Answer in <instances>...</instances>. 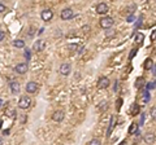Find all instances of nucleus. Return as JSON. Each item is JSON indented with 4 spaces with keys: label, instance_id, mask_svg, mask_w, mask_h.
I'll return each instance as SVG.
<instances>
[{
    "label": "nucleus",
    "instance_id": "f257e3e1",
    "mask_svg": "<svg viewBox=\"0 0 156 145\" xmlns=\"http://www.w3.org/2000/svg\"><path fill=\"white\" fill-rule=\"evenodd\" d=\"M114 23V20L112 17H103L102 20L99 21V26L102 29H111Z\"/></svg>",
    "mask_w": 156,
    "mask_h": 145
},
{
    "label": "nucleus",
    "instance_id": "f03ea898",
    "mask_svg": "<svg viewBox=\"0 0 156 145\" xmlns=\"http://www.w3.org/2000/svg\"><path fill=\"white\" fill-rule=\"evenodd\" d=\"M31 105V98L29 96H21L20 101H18V108L20 109H27Z\"/></svg>",
    "mask_w": 156,
    "mask_h": 145
},
{
    "label": "nucleus",
    "instance_id": "7ed1b4c3",
    "mask_svg": "<svg viewBox=\"0 0 156 145\" xmlns=\"http://www.w3.org/2000/svg\"><path fill=\"white\" fill-rule=\"evenodd\" d=\"M40 17H42L43 21L48 22V21L52 20V17H54V12H52L51 9H44V11L42 12V14H40Z\"/></svg>",
    "mask_w": 156,
    "mask_h": 145
},
{
    "label": "nucleus",
    "instance_id": "20e7f679",
    "mask_svg": "<svg viewBox=\"0 0 156 145\" xmlns=\"http://www.w3.org/2000/svg\"><path fill=\"white\" fill-rule=\"evenodd\" d=\"M109 87V79L107 78V76H102V78L99 79V82H98V88L99 89H105Z\"/></svg>",
    "mask_w": 156,
    "mask_h": 145
},
{
    "label": "nucleus",
    "instance_id": "39448f33",
    "mask_svg": "<svg viewBox=\"0 0 156 145\" xmlns=\"http://www.w3.org/2000/svg\"><path fill=\"white\" fill-rule=\"evenodd\" d=\"M73 9H72V8H65V9H64V11H62L61 12V18H62V20H70V18H72V17H73Z\"/></svg>",
    "mask_w": 156,
    "mask_h": 145
},
{
    "label": "nucleus",
    "instance_id": "423d86ee",
    "mask_svg": "<svg viewBox=\"0 0 156 145\" xmlns=\"http://www.w3.org/2000/svg\"><path fill=\"white\" fill-rule=\"evenodd\" d=\"M96 12H98V14H107L108 12H109V7L105 3H100L99 5L96 7Z\"/></svg>",
    "mask_w": 156,
    "mask_h": 145
},
{
    "label": "nucleus",
    "instance_id": "0eeeda50",
    "mask_svg": "<svg viewBox=\"0 0 156 145\" xmlns=\"http://www.w3.org/2000/svg\"><path fill=\"white\" fill-rule=\"evenodd\" d=\"M70 64H68V62H65V64H62L61 66H60V74H62V75H68V74H70Z\"/></svg>",
    "mask_w": 156,
    "mask_h": 145
},
{
    "label": "nucleus",
    "instance_id": "6e6552de",
    "mask_svg": "<svg viewBox=\"0 0 156 145\" xmlns=\"http://www.w3.org/2000/svg\"><path fill=\"white\" fill-rule=\"evenodd\" d=\"M37 89H38V84L35 82H29L26 84V92L27 93H34L37 92Z\"/></svg>",
    "mask_w": 156,
    "mask_h": 145
},
{
    "label": "nucleus",
    "instance_id": "1a4fd4ad",
    "mask_svg": "<svg viewBox=\"0 0 156 145\" xmlns=\"http://www.w3.org/2000/svg\"><path fill=\"white\" fill-rule=\"evenodd\" d=\"M64 118H65V114H64V112H61V110H56V112L52 114V119H54L55 122H61Z\"/></svg>",
    "mask_w": 156,
    "mask_h": 145
},
{
    "label": "nucleus",
    "instance_id": "9d476101",
    "mask_svg": "<svg viewBox=\"0 0 156 145\" xmlns=\"http://www.w3.org/2000/svg\"><path fill=\"white\" fill-rule=\"evenodd\" d=\"M27 69H29L27 64H25V62H23V64H18L14 70H16V72H17V74H25V72L27 71Z\"/></svg>",
    "mask_w": 156,
    "mask_h": 145
},
{
    "label": "nucleus",
    "instance_id": "9b49d317",
    "mask_svg": "<svg viewBox=\"0 0 156 145\" xmlns=\"http://www.w3.org/2000/svg\"><path fill=\"white\" fill-rule=\"evenodd\" d=\"M33 48H34V51H37V52H42V51L46 48V43L39 39V40H37V42L34 43V47Z\"/></svg>",
    "mask_w": 156,
    "mask_h": 145
},
{
    "label": "nucleus",
    "instance_id": "f8f14e48",
    "mask_svg": "<svg viewBox=\"0 0 156 145\" xmlns=\"http://www.w3.org/2000/svg\"><path fill=\"white\" fill-rule=\"evenodd\" d=\"M11 91H12V93H18L20 92V84L17 83V82H12L11 83Z\"/></svg>",
    "mask_w": 156,
    "mask_h": 145
},
{
    "label": "nucleus",
    "instance_id": "ddd939ff",
    "mask_svg": "<svg viewBox=\"0 0 156 145\" xmlns=\"http://www.w3.org/2000/svg\"><path fill=\"white\" fill-rule=\"evenodd\" d=\"M138 132V124L137 123H131L130 127H129V134L130 135H134Z\"/></svg>",
    "mask_w": 156,
    "mask_h": 145
},
{
    "label": "nucleus",
    "instance_id": "4468645a",
    "mask_svg": "<svg viewBox=\"0 0 156 145\" xmlns=\"http://www.w3.org/2000/svg\"><path fill=\"white\" fill-rule=\"evenodd\" d=\"M13 45L16 48H23V47H25V42H23L22 39H16L13 42Z\"/></svg>",
    "mask_w": 156,
    "mask_h": 145
},
{
    "label": "nucleus",
    "instance_id": "2eb2a0df",
    "mask_svg": "<svg viewBox=\"0 0 156 145\" xmlns=\"http://www.w3.org/2000/svg\"><path fill=\"white\" fill-rule=\"evenodd\" d=\"M143 66H145L146 70H151V69H152V66H153V61L151 59H147L145 61V65H143Z\"/></svg>",
    "mask_w": 156,
    "mask_h": 145
},
{
    "label": "nucleus",
    "instance_id": "dca6fc26",
    "mask_svg": "<svg viewBox=\"0 0 156 145\" xmlns=\"http://www.w3.org/2000/svg\"><path fill=\"white\" fill-rule=\"evenodd\" d=\"M130 113H131V115H138V113H139V105L133 104V105H131V109H130Z\"/></svg>",
    "mask_w": 156,
    "mask_h": 145
},
{
    "label": "nucleus",
    "instance_id": "f3484780",
    "mask_svg": "<svg viewBox=\"0 0 156 145\" xmlns=\"http://www.w3.org/2000/svg\"><path fill=\"white\" fill-rule=\"evenodd\" d=\"M153 140H155V136H153V134H147L145 136V141L147 142V144H152Z\"/></svg>",
    "mask_w": 156,
    "mask_h": 145
},
{
    "label": "nucleus",
    "instance_id": "a211bd4d",
    "mask_svg": "<svg viewBox=\"0 0 156 145\" xmlns=\"http://www.w3.org/2000/svg\"><path fill=\"white\" fill-rule=\"evenodd\" d=\"M135 42H137V43H142V42H143V35H142L141 33L137 34V36H135Z\"/></svg>",
    "mask_w": 156,
    "mask_h": 145
},
{
    "label": "nucleus",
    "instance_id": "6ab92c4d",
    "mask_svg": "<svg viewBox=\"0 0 156 145\" xmlns=\"http://www.w3.org/2000/svg\"><path fill=\"white\" fill-rule=\"evenodd\" d=\"M113 123H114V117H111V127L108 128V132H107L108 136H109V134L112 132V127H113Z\"/></svg>",
    "mask_w": 156,
    "mask_h": 145
},
{
    "label": "nucleus",
    "instance_id": "aec40b11",
    "mask_svg": "<svg viewBox=\"0 0 156 145\" xmlns=\"http://www.w3.org/2000/svg\"><path fill=\"white\" fill-rule=\"evenodd\" d=\"M90 145H100V140L99 139H92L90 142H88Z\"/></svg>",
    "mask_w": 156,
    "mask_h": 145
},
{
    "label": "nucleus",
    "instance_id": "412c9836",
    "mask_svg": "<svg viewBox=\"0 0 156 145\" xmlns=\"http://www.w3.org/2000/svg\"><path fill=\"white\" fill-rule=\"evenodd\" d=\"M68 49L69 51H77V49H78V44H69Z\"/></svg>",
    "mask_w": 156,
    "mask_h": 145
},
{
    "label": "nucleus",
    "instance_id": "4be33fe9",
    "mask_svg": "<svg viewBox=\"0 0 156 145\" xmlns=\"http://www.w3.org/2000/svg\"><path fill=\"white\" fill-rule=\"evenodd\" d=\"M121 106H122V98H119V100L116 101V109H117V110H120Z\"/></svg>",
    "mask_w": 156,
    "mask_h": 145
},
{
    "label": "nucleus",
    "instance_id": "5701e85b",
    "mask_svg": "<svg viewBox=\"0 0 156 145\" xmlns=\"http://www.w3.org/2000/svg\"><path fill=\"white\" fill-rule=\"evenodd\" d=\"M151 118H152L153 120H156V108L151 109Z\"/></svg>",
    "mask_w": 156,
    "mask_h": 145
},
{
    "label": "nucleus",
    "instance_id": "b1692460",
    "mask_svg": "<svg viewBox=\"0 0 156 145\" xmlns=\"http://www.w3.org/2000/svg\"><path fill=\"white\" fill-rule=\"evenodd\" d=\"M143 83H145V79L143 78H141V79H138V80H137V87H143Z\"/></svg>",
    "mask_w": 156,
    "mask_h": 145
},
{
    "label": "nucleus",
    "instance_id": "393cba45",
    "mask_svg": "<svg viewBox=\"0 0 156 145\" xmlns=\"http://www.w3.org/2000/svg\"><path fill=\"white\" fill-rule=\"evenodd\" d=\"M156 40V30L152 31V34H151V42H155Z\"/></svg>",
    "mask_w": 156,
    "mask_h": 145
},
{
    "label": "nucleus",
    "instance_id": "a878e982",
    "mask_svg": "<svg viewBox=\"0 0 156 145\" xmlns=\"http://www.w3.org/2000/svg\"><path fill=\"white\" fill-rule=\"evenodd\" d=\"M105 108H107V102H105V101H103V102L100 104V109H102V110H104Z\"/></svg>",
    "mask_w": 156,
    "mask_h": 145
},
{
    "label": "nucleus",
    "instance_id": "bb28decb",
    "mask_svg": "<svg viewBox=\"0 0 156 145\" xmlns=\"http://www.w3.org/2000/svg\"><path fill=\"white\" fill-rule=\"evenodd\" d=\"M3 12H5V5H3L0 3V13H3Z\"/></svg>",
    "mask_w": 156,
    "mask_h": 145
},
{
    "label": "nucleus",
    "instance_id": "cd10ccee",
    "mask_svg": "<svg viewBox=\"0 0 156 145\" xmlns=\"http://www.w3.org/2000/svg\"><path fill=\"white\" fill-rule=\"evenodd\" d=\"M25 57H26V59H30V51H29V49H26L25 51Z\"/></svg>",
    "mask_w": 156,
    "mask_h": 145
},
{
    "label": "nucleus",
    "instance_id": "c85d7f7f",
    "mask_svg": "<svg viewBox=\"0 0 156 145\" xmlns=\"http://www.w3.org/2000/svg\"><path fill=\"white\" fill-rule=\"evenodd\" d=\"M4 36H5V34H4V31H1L0 30V42L4 39Z\"/></svg>",
    "mask_w": 156,
    "mask_h": 145
},
{
    "label": "nucleus",
    "instance_id": "c756f323",
    "mask_svg": "<svg viewBox=\"0 0 156 145\" xmlns=\"http://www.w3.org/2000/svg\"><path fill=\"white\" fill-rule=\"evenodd\" d=\"M9 114V117H14V115H16V113L13 112V110H8V112H7Z\"/></svg>",
    "mask_w": 156,
    "mask_h": 145
},
{
    "label": "nucleus",
    "instance_id": "7c9ffc66",
    "mask_svg": "<svg viewBox=\"0 0 156 145\" xmlns=\"http://www.w3.org/2000/svg\"><path fill=\"white\" fill-rule=\"evenodd\" d=\"M133 21H134V17L133 16H129L128 17V22H133Z\"/></svg>",
    "mask_w": 156,
    "mask_h": 145
},
{
    "label": "nucleus",
    "instance_id": "2f4dec72",
    "mask_svg": "<svg viewBox=\"0 0 156 145\" xmlns=\"http://www.w3.org/2000/svg\"><path fill=\"white\" fill-rule=\"evenodd\" d=\"M143 100H145V101H148V93H147V92L145 93V97H143Z\"/></svg>",
    "mask_w": 156,
    "mask_h": 145
},
{
    "label": "nucleus",
    "instance_id": "473e14b6",
    "mask_svg": "<svg viewBox=\"0 0 156 145\" xmlns=\"http://www.w3.org/2000/svg\"><path fill=\"white\" fill-rule=\"evenodd\" d=\"M152 70H153V75H156V65L152 66Z\"/></svg>",
    "mask_w": 156,
    "mask_h": 145
},
{
    "label": "nucleus",
    "instance_id": "72a5a7b5",
    "mask_svg": "<svg viewBox=\"0 0 156 145\" xmlns=\"http://www.w3.org/2000/svg\"><path fill=\"white\" fill-rule=\"evenodd\" d=\"M1 106H3V100L0 98V108H1Z\"/></svg>",
    "mask_w": 156,
    "mask_h": 145
},
{
    "label": "nucleus",
    "instance_id": "f704fd0d",
    "mask_svg": "<svg viewBox=\"0 0 156 145\" xmlns=\"http://www.w3.org/2000/svg\"><path fill=\"white\" fill-rule=\"evenodd\" d=\"M0 142H1V139H0Z\"/></svg>",
    "mask_w": 156,
    "mask_h": 145
}]
</instances>
